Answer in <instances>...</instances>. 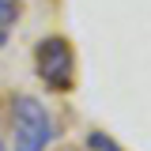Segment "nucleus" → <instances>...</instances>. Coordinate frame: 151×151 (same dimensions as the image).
<instances>
[{
	"label": "nucleus",
	"instance_id": "3",
	"mask_svg": "<svg viewBox=\"0 0 151 151\" xmlns=\"http://www.w3.org/2000/svg\"><path fill=\"white\" fill-rule=\"evenodd\" d=\"M19 19V0H0V30H8Z\"/></svg>",
	"mask_w": 151,
	"mask_h": 151
},
{
	"label": "nucleus",
	"instance_id": "2",
	"mask_svg": "<svg viewBox=\"0 0 151 151\" xmlns=\"http://www.w3.org/2000/svg\"><path fill=\"white\" fill-rule=\"evenodd\" d=\"M34 68H38V79H42L49 91H68V87L76 83V57H72V45H68L60 34L42 38L38 49H34Z\"/></svg>",
	"mask_w": 151,
	"mask_h": 151
},
{
	"label": "nucleus",
	"instance_id": "1",
	"mask_svg": "<svg viewBox=\"0 0 151 151\" xmlns=\"http://www.w3.org/2000/svg\"><path fill=\"white\" fill-rule=\"evenodd\" d=\"M53 117L34 94H19L12 102V151H45L53 144Z\"/></svg>",
	"mask_w": 151,
	"mask_h": 151
},
{
	"label": "nucleus",
	"instance_id": "4",
	"mask_svg": "<svg viewBox=\"0 0 151 151\" xmlns=\"http://www.w3.org/2000/svg\"><path fill=\"white\" fill-rule=\"evenodd\" d=\"M87 144H91L94 151H121V147L110 140V136H106V132H91V136H87Z\"/></svg>",
	"mask_w": 151,
	"mask_h": 151
},
{
	"label": "nucleus",
	"instance_id": "5",
	"mask_svg": "<svg viewBox=\"0 0 151 151\" xmlns=\"http://www.w3.org/2000/svg\"><path fill=\"white\" fill-rule=\"evenodd\" d=\"M0 151H8V144H4V132H0Z\"/></svg>",
	"mask_w": 151,
	"mask_h": 151
}]
</instances>
